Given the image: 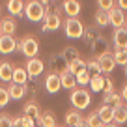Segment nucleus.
Returning <instances> with one entry per match:
<instances>
[{
  "label": "nucleus",
  "mask_w": 127,
  "mask_h": 127,
  "mask_svg": "<svg viewBox=\"0 0 127 127\" xmlns=\"http://www.w3.org/2000/svg\"><path fill=\"white\" fill-rule=\"evenodd\" d=\"M62 82H60V73H49L47 79H45V90L49 94H58Z\"/></svg>",
  "instance_id": "nucleus-11"
},
{
  "label": "nucleus",
  "mask_w": 127,
  "mask_h": 127,
  "mask_svg": "<svg viewBox=\"0 0 127 127\" xmlns=\"http://www.w3.org/2000/svg\"><path fill=\"white\" fill-rule=\"evenodd\" d=\"M103 127H118V123L112 122V123H107V125H103Z\"/></svg>",
  "instance_id": "nucleus-39"
},
{
  "label": "nucleus",
  "mask_w": 127,
  "mask_h": 127,
  "mask_svg": "<svg viewBox=\"0 0 127 127\" xmlns=\"http://www.w3.org/2000/svg\"><path fill=\"white\" fill-rule=\"evenodd\" d=\"M65 127H71V125H65Z\"/></svg>",
  "instance_id": "nucleus-42"
},
{
  "label": "nucleus",
  "mask_w": 127,
  "mask_h": 127,
  "mask_svg": "<svg viewBox=\"0 0 127 127\" xmlns=\"http://www.w3.org/2000/svg\"><path fill=\"white\" fill-rule=\"evenodd\" d=\"M80 8H82V6H80L79 0H64V4H62L64 13L67 17H71V19H79Z\"/></svg>",
  "instance_id": "nucleus-9"
},
{
  "label": "nucleus",
  "mask_w": 127,
  "mask_h": 127,
  "mask_svg": "<svg viewBox=\"0 0 127 127\" xmlns=\"http://www.w3.org/2000/svg\"><path fill=\"white\" fill-rule=\"evenodd\" d=\"M125 11H122V9L116 6V8H112L110 11H108V24L110 26H114V30L116 28H122V26H125Z\"/></svg>",
  "instance_id": "nucleus-7"
},
{
  "label": "nucleus",
  "mask_w": 127,
  "mask_h": 127,
  "mask_svg": "<svg viewBox=\"0 0 127 127\" xmlns=\"http://www.w3.org/2000/svg\"><path fill=\"white\" fill-rule=\"evenodd\" d=\"M64 32H65V37H67V39H79L84 34V26H82V23H80L79 19L67 17V19H65V24H64Z\"/></svg>",
  "instance_id": "nucleus-4"
},
{
  "label": "nucleus",
  "mask_w": 127,
  "mask_h": 127,
  "mask_svg": "<svg viewBox=\"0 0 127 127\" xmlns=\"http://www.w3.org/2000/svg\"><path fill=\"white\" fill-rule=\"evenodd\" d=\"M125 77H127V65H125Z\"/></svg>",
  "instance_id": "nucleus-40"
},
{
  "label": "nucleus",
  "mask_w": 127,
  "mask_h": 127,
  "mask_svg": "<svg viewBox=\"0 0 127 127\" xmlns=\"http://www.w3.org/2000/svg\"><path fill=\"white\" fill-rule=\"evenodd\" d=\"M103 92L105 94H112L114 92V82H112V79H105V88H103Z\"/></svg>",
  "instance_id": "nucleus-34"
},
{
  "label": "nucleus",
  "mask_w": 127,
  "mask_h": 127,
  "mask_svg": "<svg viewBox=\"0 0 127 127\" xmlns=\"http://www.w3.org/2000/svg\"><path fill=\"white\" fill-rule=\"evenodd\" d=\"M97 64H99L101 75H108V73L114 71V67H116V62H114V58H112L110 51H107V52H103L101 56H97Z\"/></svg>",
  "instance_id": "nucleus-6"
},
{
  "label": "nucleus",
  "mask_w": 127,
  "mask_h": 127,
  "mask_svg": "<svg viewBox=\"0 0 127 127\" xmlns=\"http://www.w3.org/2000/svg\"><path fill=\"white\" fill-rule=\"evenodd\" d=\"M13 69H15V65H13L11 62L2 60V62H0V80H2V82H11Z\"/></svg>",
  "instance_id": "nucleus-15"
},
{
  "label": "nucleus",
  "mask_w": 127,
  "mask_h": 127,
  "mask_svg": "<svg viewBox=\"0 0 127 127\" xmlns=\"http://www.w3.org/2000/svg\"><path fill=\"white\" fill-rule=\"evenodd\" d=\"M17 39L13 36H0V52L2 54H11L13 51H17Z\"/></svg>",
  "instance_id": "nucleus-12"
},
{
  "label": "nucleus",
  "mask_w": 127,
  "mask_h": 127,
  "mask_svg": "<svg viewBox=\"0 0 127 127\" xmlns=\"http://www.w3.org/2000/svg\"><path fill=\"white\" fill-rule=\"evenodd\" d=\"M103 103L114 107V105L122 103V97H120V94H116V92H112V94H105V95H103Z\"/></svg>",
  "instance_id": "nucleus-29"
},
{
  "label": "nucleus",
  "mask_w": 127,
  "mask_h": 127,
  "mask_svg": "<svg viewBox=\"0 0 127 127\" xmlns=\"http://www.w3.org/2000/svg\"><path fill=\"white\" fill-rule=\"evenodd\" d=\"M69 101H71L73 108H77V110H84V108L90 107L92 95H90V92H88L86 88H75V90H71Z\"/></svg>",
  "instance_id": "nucleus-2"
},
{
  "label": "nucleus",
  "mask_w": 127,
  "mask_h": 127,
  "mask_svg": "<svg viewBox=\"0 0 127 127\" xmlns=\"http://www.w3.org/2000/svg\"><path fill=\"white\" fill-rule=\"evenodd\" d=\"M49 2H52V0H49Z\"/></svg>",
  "instance_id": "nucleus-43"
},
{
  "label": "nucleus",
  "mask_w": 127,
  "mask_h": 127,
  "mask_svg": "<svg viewBox=\"0 0 127 127\" xmlns=\"http://www.w3.org/2000/svg\"><path fill=\"white\" fill-rule=\"evenodd\" d=\"M67 69L69 73H73V75H77L79 71H82V69H86V62H84L80 56H77V58H73L71 62H67Z\"/></svg>",
  "instance_id": "nucleus-23"
},
{
  "label": "nucleus",
  "mask_w": 127,
  "mask_h": 127,
  "mask_svg": "<svg viewBox=\"0 0 127 127\" xmlns=\"http://www.w3.org/2000/svg\"><path fill=\"white\" fill-rule=\"evenodd\" d=\"M24 17L32 23H39L45 19V6L41 0H26L24 4Z\"/></svg>",
  "instance_id": "nucleus-1"
},
{
  "label": "nucleus",
  "mask_w": 127,
  "mask_h": 127,
  "mask_svg": "<svg viewBox=\"0 0 127 127\" xmlns=\"http://www.w3.org/2000/svg\"><path fill=\"white\" fill-rule=\"evenodd\" d=\"M112 122L118 123V125L127 122V107L123 103H118L112 107Z\"/></svg>",
  "instance_id": "nucleus-13"
},
{
  "label": "nucleus",
  "mask_w": 127,
  "mask_h": 127,
  "mask_svg": "<svg viewBox=\"0 0 127 127\" xmlns=\"http://www.w3.org/2000/svg\"><path fill=\"white\" fill-rule=\"evenodd\" d=\"M125 28H127V19H125Z\"/></svg>",
  "instance_id": "nucleus-41"
},
{
  "label": "nucleus",
  "mask_w": 127,
  "mask_h": 127,
  "mask_svg": "<svg viewBox=\"0 0 127 127\" xmlns=\"http://www.w3.org/2000/svg\"><path fill=\"white\" fill-rule=\"evenodd\" d=\"M94 21H95V24H97L99 28L108 26V13H107V11H101V9H97V11H95V15H94Z\"/></svg>",
  "instance_id": "nucleus-27"
},
{
  "label": "nucleus",
  "mask_w": 127,
  "mask_h": 127,
  "mask_svg": "<svg viewBox=\"0 0 127 127\" xmlns=\"http://www.w3.org/2000/svg\"><path fill=\"white\" fill-rule=\"evenodd\" d=\"M116 4L122 11H127V0H116Z\"/></svg>",
  "instance_id": "nucleus-37"
},
{
  "label": "nucleus",
  "mask_w": 127,
  "mask_h": 127,
  "mask_svg": "<svg viewBox=\"0 0 127 127\" xmlns=\"http://www.w3.org/2000/svg\"><path fill=\"white\" fill-rule=\"evenodd\" d=\"M60 82H62V88H65V90H75V86H77V77L65 69V71L60 73Z\"/></svg>",
  "instance_id": "nucleus-18"
},
{
  "label": "nucleus",
  "mask_w": 127,
  "mask_h": 127,
  "mask_svg": "<svg viewBox=\"0 0 127 127\" xmlns=\"http://www.w3.org/2000/svg\"><path fill=\"white\" fill-rule=\"evenodd\" d=\"M112 43H114L116 49H123L127 51V28L122 26V28H116L114 34H112Z\"/></svg>",
  "instance_id": "nucleus-10"
},
{
  "label": "nucleus",
  "mask_w": 127,
  "mask_h": 127,
  "mask_svg": "<svg viewBox=\"0 0 127 127\" xmlns=\"http://www.w3.org/2000/svg\"><path fill=\"white\" fill-rule=\"evenodd\" d=\"M90 88H92V92H103V88H105V77L101 75H92V79H90Z\"/></svg>",
  "instance_id": "nucleus-25"
},
{
  "label": "nucleus",
  "mask_w": 127,
  "mask_h": 127,
  "mask_svg": "<svg viewBox=\"0 0 127 127\" xmlns=\"http://www.w3.org/2000/svg\"><path fill=\"white\" fill-rule=\"evenodd\" d=\"M6 8L11 13V17H23L24 15V2L23 0H8Z\"/></svg>",
  "instance_id": "nucleus-17"
},
{
  "label": "nucleus",
  "mask_w": 127,
  "mask_h": 127,
  "mask_svg": "<svg viewBox=\"0 0 127 127\" xmlns=\"http://www.w3.org/2000/svg\"><path fill=\"white\" fill-rule=\"evenodd\" d=\"M26 80H28V73L24 67H21V65H17L15 69H13V77H11V82L15 84H23V86H26Z\"/></svg>",
  "instance_id": "nucleus-22"
},
{
  "label": "nucleus",
  "mask_w": 127,
  "mask_h": 127,
  "mask_svg": "<svg viewBox=\"0 0 127 127\" xmlns=\"http://www.w3.org/2000/svg\"><path fill=\"white\" fill-rule=\"evenodd\" d=\"M17 30V23L13 21V17H4L0 21V36H13Z\"/></svg>",
  "instance_id": "nucleus-14"
},
{
  "label": "nucleus",
  "mask_w": 127,
  "mask_h": 127,
  "mask_svg": "<svg viewBox=\"0 0 127 127\" xmlns=\"http://www.w3.org/2000/svg\"><path fill=\"white\" fill-rule=\"evenodd\" d=\"M112 58H114L116 65H123V67L127 65V51H123V49H116L112 52Z\"/></svg>",
  "instance_id": "nucleus-26"
},
{
  "label": "nucleus",
  "mask_w": 127,
  "mask_h": 127,
  "mask_svg": "<svg viewBox=\"0 0 127 127\" xmlns=\"http://www.w3.org/2000/svg\"><path fill=\"white\" fill-rule=\"evenodd\" d=\"M75 77H77V84H79V86H86V84H90L92 73L88 71V69H82V71H79Z\"/></svg>",
  "instance_id": "nucleus-28"
},
{
  "label": "nucleus",
  "mask_w": 127,
  "mask_h": 127,
  "mask_svg": "<svg viewBox=\"0 0 127 127\" xmlns=\"http://www.w3.org/2000/svg\"><path fill=\"white\" fill-rule=\"evenodd\" d=\"M19 127H36V125H34V120H32V118H28V116L23 114V120H21Z\"/></svg>",
  "instance_id": "nucleus-35"
},
{
  "label": "nucleus",
  "mask_w": 127,
  "mask_h": 127,
  "mask_svg": "<svg viewBox=\"0 0 127 127\" xmlns=\"http://www.w3.org/2000/svg\"><path fill=\"white\" fill-rule=\"evenodd\" d=\"M77 127H88V123H86V120H84V118H82V120H80V122H79V123H77Z\"/></svg>",
  "instance_id": "nucleus-38"
},
{
  "label": "nucleus",
  "mask_w": 127,
  "mask_h": 127,
  "mask_svg": "<svg viewBox=\"0 0 127 127\" xmlns=\"http://www.w3.org/2000/svg\"><path fill=\"white\" fill-rule=\"evenodd\" d=\"M6 88H8V94H9V97H11V99H15V101L23 99V97H24V94H26V86H23V84L9 82Z\"/></svg>",
  "instance_id": "nucleus-16"
},
{
  "label": "nucleus",
  "mask_w": 127,
  "mask_h": 127,
  "mask_svg": "<svg viewBox=\"0 0 127 127\" xmlns=\"http://www.w3.org/2000/svg\"><path fill=\"white\" fill-rule=\"evenodd\" d=\"M17 49H19L21 54L28 56V58H36L37 52H39V41L34 36H26V37H23V39L19 41Z\"/></svg>",
  "instance_id": "nucleus-3"
},
{
  "label": "nucleus",
  "mask_w": 127,
  "mask_h": 127,
  "mask_svg": "<svg viewBox=\"0 0 127 127\" xmlns=\"http://www.w3.org/2000/svg\"><path fill=\"white\" fill-rule=\"evenodd\" d=\"M86 123H88V127H103V122H101V118L97 116V112H92L86 118Z\"/></svg>",
  "instance_id": "nucleus-31"
},
{
  "label": "nucleus",
  "mask_w": 127,
  "mask_h": 127,
  "mask_svg": "<svg viewBox=\"0 0 127 127\" xmlns=\"http://www.w3.org/2000/svg\"><path fill=\"white\" fill-rule=\"evenodd\" d=\"M23 114L28 116V118H32V120H37L41 116V108H39V105H37L36 101H28V103L24 105V108H23Z\"/></svg>",
  "instance_id": "nucleus-19"
},
{
  "label": "nucleus",
  "mask_w": 127,
  "mask_h": 127,
  "mask_svg": "<svg viewBox=\"0 0 127 127\" xmlns=\"http://www.w3.org/2000/svg\"><path fill=\"white\" fill-rule=\"evenodd\" d=\"M9 94H8V88H4V86H0V107H6V105L9 103Z\"/></svg>",
  "instance_id": "nucleus-32"
},
{
  "label": "nucleus",
  "mask_w": 127,
  "mask_h": 127,
  "mask_svg": "<svg viewBox=\"0 0 127 127\" xmlns=\"http://www.w3.org/2000/svg\"><path fill=\"white\" fill-rule=\"evenodd\" d=\"M95 112H97V116L101 118L103 125H107V123H112V107H110V105H105V103H103Z\"/></svg>",
  "instance_id": "nucleus-20"
},
{
  "label": "nucleus",
  "mask_w": 127,
  "mask_h": 127,
  "mask_svg": "<svg viewBox=\"0 0 127 127\" xmlns=\"http://www.w3.org/2000/svg\"><path fill=\"white\" fill-rule=\"evenodd\" d=\"M37 122H39V127H56V118H54V114H52L51 110L41 112Z\"/></svg>",
  "instance_id": "nucleus-24"
},
{
  "label": "nucleus",
  "mask_w": 127,
  "mask_h": 127,
  "mask_svg": "<svg viewBox=\"0 0 127 127\" xmlns=\"http://www.w3.org/2000/svg\"><path fill=\"white\" fill-rule=\"evenodd\" d=\"M112 8H116V0H97V9L101 11H110Z\"/></svg>",
  "instance_id": "nucleus-30"
},
{
  "label": "nucleus",
  "mask_w": 127,
  "mask_h": 127,
  "mask_svg": "<svg viewBox=\"0 0 127 127\" xmlns=\"http://www.w3.org/2000/svg\"><path fill=\"white\" fill-rule=\"evenodd\" d=\"M24 69H26L28 77H32V79H34V77H39L41 73H43L45 64H43V60H39V58H28Z\"/></svg>",
  "instance_id": "nucleus-8"
},
{
  "label": "nucleus",
  "mask_w": 127,
  "mask_h": 127,
  "mask_svg": "<svg viewBox=\"0 0 127 127\" xmlns=\"http://www.w3.org/2000/svg\"><path fill=\"white\" fill-rule=\"evenodd\" d=\"M64 120H65V125L77 127V123H79L80 120H82V114H80V110H77V108H71V110H67V112H65Z\"/></svg>",
  "instance_id": "nucleus-21"
},
{
  "label": "nucleus",
  "mask_w": 127,
  "mask_h": 127,
  "mask_svg": "<svg viewBox=\"0 0 127 127\" xmlns=\"http://www.w3.org/2000/svg\"><path fill=\"white\" fill-rule=\"evenodd\" d=\"M120 97H122V101H125V103H127V82L123 84L122 92H120Z\"/></svg>",
  "instance_id": "nucleus-36"
},
{
  "label": "nucleus",
  "mask_w": 127,
  "mask_h": 127,
  "mask_svg": "<svg viewBox=\"0 0 127 127\" xmlns=\"http://www.w3.org/2000/svg\"><path fill=\"white\" fill-rule=\"evenodd\" d=\"M62 26V19H60V13L56 11H49L45 8V19H43V30L45 32H56Z\"/></svg>",
  "instance_id": "nucleus-5"
},
{
  "label": "nucleus",
  "mask_w": 127,
  "mask_h": 127,
  "mask_svg": "<svg viewBox=\"0 0 127 127\" xmlns=\"http://www.w3.org/2000/svg\"><path fill=\"white\" fill-rule=\"evenodd\" d=\"M86 69H88V71H94V75H99V73H101L97 60H90V62H86Z\"/></svg>",
  "instance_id": "nucleus-33"
}]
</instances>
